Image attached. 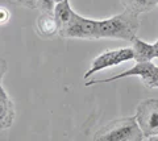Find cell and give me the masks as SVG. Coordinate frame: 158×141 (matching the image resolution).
Wrapping results in <instances>:
<instances>
[{
	"instance_id": "4fadbf2b",
	"label": "cell",
	"mask_w": 158,
	"mask_h": 141,
	"mask_svg": "<svg viewBox=\"0 0 158 141\" xmlns=\"http://www.w3.org/2000/svg\"><path fill=\"white\" fill-rule=\"evenodd\" d=\"M56 7L54 0H37V9L41 12H53Z\"/></svg>"
},
{
	"instance_id": "30bf717a",
	"label": "cell",
	"mask_w": 158,
	"mask_h": 141,
	"mask_svg": "<svg viewBox=\"0 0 158 141\" xmlns=\"http://www.w3.org/2000/svg\"><path fill=\"white\" fill-rule=\"evenodd\" d=\"M121 4L124 9H128L136 15H141L153 11L158 6V2L157 0H121Z\"/></svg>"
},
{
	"instance_id": "7c38bea8",
	"label": "cell",
	"mask_w": 158,
	"mask_h": 141,
	"mask_svg": "<svg viewBox=\"0 0 158 141\" xmlns=\"http://www.w3.org/2000/svg\"><path fill=\"white\" fill-rule=\"evenodd\" d=\"M6 3L13 7H23L27 9H37V0H6Z\"/></svg>"
},
{
	"instance_id": "9c48e42d",
	"label": "cell",
	"mask_w": 158,
	"mask_h": 141,
	"mask_svg": "<svg viewBox=\"0 0 158 141\" xmlns=\"http://www.w3.org/2000/svg\"><path fill=\"white\" fill-rule=\"evenodd\" d=\"M75 11H73V8L70 6V2L69 0H65V2H61V3H57L56 7H54V17L58 23V27H59V31L63 29L73 19V15Z\"/></svg>"
},
{
	"instance_id": "8992f818",
	"label": "cell",
	"mask_w": 158,
	"mask_h": 141,
	"mask_svg": "<svg viewBox=\"0 0 158 141\" xmlns=\"http://www.w3.org/2000/svg\"><path fill=\"white\" fill-rule=\"evenodd\" d=\"M16 119V107L12 99L9 98L8 92L0 86V127L2 131L9 129Z\"/></svg>"
},
{
	"instance_id": "7a4b0ae2",
	"label": "cell",
	"mask_w": 158,
	"mask_h": 141,
	"mask_svg": "<svg viewBox=\"0 0 158 141\" xmlns=\"http://www.w3.org/2000/svg\"><path fill=\"white\" fill-rule=\"evenodd\" d=\"M144 133L135 116L112 120L94 135L92 141H142Z\"/></svg>"
},
{
	"instance_id": "8fae6325",
	"label": "cell",
	"mask_w": 158,
	"mask_h": 141,
	"mask_svg": "<svg viewBox=\"0 0 158 141\" xmlns=\"http://www.w3.org/2000/svg\"><path fill=\"white\" fill-rule=\"evenodd\" d=\"M142 86L148 90H153V89H158V66H154L152 74L146 78H142L141 79Z\"/></svg>"
},
{
	"instance_id": "e0dca14e",
	"label": "cell",
	"mask_w": 158,
	"mask_h": 141,
	"mask_svg": "<svg viewBox=\"0 0 158 141\" xmlns=\"http://www.w3.org/2000/svg\"><path fill=\"white\" fill-rule=\"evenodd\" d=\"M54 2H56V4H57V3H61V2H65V0H54Z\"/></svg>"
},
{
	"instance_id": "9a60e30c",
	"label": "cell",
	"mask_w": 158,
	"mask_h": 141,
	"mask_svg": "<svg viewBox=\"0 0 158 141\" xmlns=\"http://www.w3.org/2000/svg\"><path fill=\"white\" fill-rule=\"evenodd\" d=\"M154 45V54H156V58H158V40L153 44Z\"/></svg>"
},
{
	"instance_id": "277c9868",
	"label": "cell",
	"mask_w": 158,
	"mask_h": 141,
	"mask_svg": "<svg viewBox=\"0 0 158 141\" xmlns=\"http://www.w3.org/2000/svg\"><path fill=\"white\" fill-rule=\"evenodd\" d=\"M135 118L144 137L158 135V99H144L138 103Z\"/></svg>"
},
{
	"instance_id": "5b68a950",
	"label": "cell",
	"mask_w": 158,
	"mask_h": 141,
	"mask_svg": "<svg viewBox=\"0 0 158 141\" xmlns=\"http://www.w3.org/2000/svg\"><path fill=\"white\" fill-rule=\"evenodd\" d=\"M98 20L87 19L74 12L71 21L59 31V36L63 38H81V40H96Z\"/></svg>"
},
{
	"instance_id": "3957f363",
	"label": "cell",
	"mask_w": 158,
	"mask_h": 141,
	"mask_svg": "<svg viewBox=\"0 0 158 141\" xmlns=\"http://www.w3.org/2000/svg\"><path fill=\"white\" fill-rule=\"evenodd\" d=\"M132 60H135V53H133L132 46L131 48H118V49H108L94 58L90 69L85 73L83 78L88 79L91 75L96 74L99 71L111 69V67L118 66V65L124 64V62L132 61Z\"/></svg>"
},
{
	"instance_id": "52a82bcc",
	"label": "cell",
	"mask_w": 158,
	"mask_h": 141,
	"mask_svg": "<svg viewBox=\"0 0 158 141\" xmlns=\"http://www.w3.org/2000/svg\"><path fill=\"white\" fill-rule=\"evenodd\" d=\"M36 28L38 35L44 38H53L59 35V27L53 12H41L36 20Z\"/></svg>"
},
{
	"instance_id": "2e32d148",
	"label": "cell",
	"mask_w": 158,
	"mask_h": 141,
	"mask_svg": "<svg viewBox=\"0 0 158 141\" xmlns=\"http://www.w3.org/2000/svg\"><path fill=\"white\" fill-rule=\"evenodd\" d=\"M145 141H158V135H156V136H152V137H148Z\"/></svg>"
},
{
	"instance_id": "ac0fdd59",
	"label": "cell",
	"mask_w": 158,
	"mask_h": 141,
	"mask_svg": "<svg viewBox=\"0 0 158 141\" xmlns=\"http://www.w3.org/2000/svg\"><path fill=\"white\" fill-rule=\"evenodd\" d=\"M157 2H158V0H157Z\"/></svg>"
},
{
	"instance_id": "5bb4252c",
	"label": "cell",
	"mask_w": 158,
	"mask_h": 141,
	"mask_svg": "<svg viewBox=\"0 0 158 141\" xmlns=\"http://www.w3.org/2000/svg\"><path fill=\"white\" fill-rule=\"evenodd\" d=\"M9 21H11V12L4 6H2L0 7V24L2 25H7Z\"/></svg>"
},
{
	"instance_id": "ba28073f",
	"label": "cell",
	"mask_w": 158,
	"mask_h": 141,
	"mask_svg": "<svg viewBox=\"0 0 158 141\" xmlns=\"http://www.w3.org/2000/svg\"><path fill=\"white\" fill-rule=\"evenodd\" d=\"M132 42V49L135 53V60L137 64H144V62H152L156 58L154 54V45L149 44L138 37H135Z\"/></svg>"
},
{
	"instance_id": "6da1fadb",
	"label": "cell",
	"mask_w": 158,
	"mask_h": 141,
	"mask_svg": "<svg viewBox=\"0 0 158 141\" xmlns=\"http://www.w3.org/2000/svg\"><path fill=\"white\" fill-rule=\"evenodd\" d=\"M140 15H136L128 9L117 13L112 17L98 20L96 24V40L111 38V40H124L132 41L137 37L140 31Z\"/></svg>"
}]
</instances>
